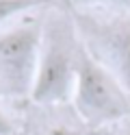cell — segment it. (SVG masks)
I'll return each mask as SVG.
<instances>
[{
  "mask_svg": "<svg viewBox=\"0 0 130 135\" xmlns=\"http://www.w3.org/2000/svg\"><path fill=\"white\" fill-rule=\"evenodd\" d=\"M80 48L69 22L54 18L41 26V48L30 87V98L37 105L72 100Z\"/></svg>",
  "mask_w": 130,
  "mask_h": 135,
  "instance_id": "1",
  "label": "cell"
},
{
  "mask_svg": "<svg viewBox=\"0 0 130 135\" xmlns=\"http://www.w3.org/2000/svg\"><path fill=\"white\" fill-rule=\"evenodd\" d=\"M72 100L82 122L91 126L117 122L130 113V94L85 48L78 57Z\"/></svg>",
  "mask_w": 130,
  "mask_h": 135,
  "instance_id": "2",
  "label": "cell"
},
{
  "mask_svg": "<svg viewBox=\"0 0 130 135\" xmlns=\"http://www.w3.org/2000/svg\"><path fill=\"white\" fill-rule=\"evenodd\" d=\"M41 48L39 24H17L0 31V91L30 96Z\"/></svg>",
  "mask_w": 130,
  "mask_h": 135,
  "instance_id": "3",
  "label": "cell"
},
{
  "mask_svg": "<svg viewBox=\"0 0 130 135\" xmlns=\"http://www.w3.org/2000/svg\"><path fill=\"white\" fill-rule=\"evenodd\" d=\"M80 44L130 94V20L85 18Z\"/></svg>",
  "mask_w": 130,
  "mask_h": 135,
  "instance_id": "4",
  "label": "cell"
},
{
  "mask_svg": "<svg viewBox=\"0 0 130 135\" xmlns=\"http://www.w3.org/2000/svg\"><path fill=\"white\" fill-rule=\"evenodd\" d=\"M33 4H35V0H0V24H4L9 18L24 13Z\"/></svg>",
  "mask_w": 130,
  "mask_h": 135,
  "instance_id": "5",
  "label": "cell"
},
{
  "mask_svg": "<svg viewBox=\"0 0 130 135\" xmlns=\"http://www.w3.org/2000/svg\"><path fill=\"white\" fill-rule=\"evenodd\" d=\"M48 135H85V133L72 129V126H54V129L48 131Z\"/></svg>",
  "mask_w": 130,
  "mask_h": 135,
  "instance_id": "6",
  "label": "cell"
},
{
  "mask_svg": "<svg viewBox=\"0 0 130 135\" xmlns=\"http://www.w3.org/2000/svg\"><path fill=\"white\" fill-rule=\"evenodd\" d=\"M11 133V126H9V120L0 113V135H9Z\"/></svg>",
  "mask_w": 130,
  "mask_h": 135,
  "instance_id": "7",
  "label": "cell"
},
{
  "mask_svg": "<svg viewBox=\"0 0 130 135\" xmlns=\"http://www.w3.org/2000/svg\"><path fill=\"white\" fill-rule=\"evenodd\" d=\"M87 2H91V4H100V2H119V0H87Z\"/></svg>",
  "mask_w": 130,
  "mask_h": 135,
  "instance_id": "8",
  "label": "cell"
},
{
  "mask_svg": "<svg viewBox=\"0 0 130 135\" xmlns=\"http://www.w3.org/2000/svg\"><path fill=\"white\" fill-rule=\"evenodd\" d=\"M121 135H130V131H126V133H121Z\"/></svg>",
  "mask_w": 130,
  "mask_h": 135,
  "instance_id": "9",
  "label": "cell"
}]
</instances>
